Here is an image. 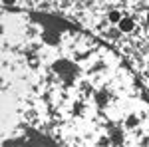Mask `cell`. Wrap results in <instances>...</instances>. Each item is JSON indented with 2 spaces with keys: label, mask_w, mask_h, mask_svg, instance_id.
I'll return each mask as SVG.
<instances>
[{
  "label": "cell",
  "mask_w": 149,
  "mask_h": 147,
  "mask_svg": "<svg viewBox=\"0 0 149 147\" xmlns=\"http://www.w3.org/2000/svg\"><path fill=\"white\" fill-rule=\"evenodd\" d=\"M119 34V32H117V30H109V36H111V38H115V36Z\"/></svg>",
  "instance_id": "cell-4"
},
{
  "label": "cell",
  "mask_w": 149,
  "mask_h": 147,
  "mask_svg": "<svg viewBox=\"0 0 149 147\" xmlns=\"http://www.w3.org/2000/svg\"><path fill=\"white\" fill-rule=\"evenodd\" d=\"M127 123H129V125H135V123H137V119H135V117H129V121H127Z\"/></svg>",
  "instance_id": "cell-3"
},
{
  "label": "cell",
  "mask_w": 149,
  "mask_h": 147,
  "mask_svg": "<svg viewBox=\"0 0 149 147\" xmlns=\"http://www.w3.org/2000/svg\"><path fill=\"white\" fill-rule=\"evenodd\" d=\"M147 22H149V14H147Z\"/></svg>",
  "instance_id": "cell-5"
},
{
  "label": "cell",
  "mask_w": 149,
  "mask_h": 147,
  "mask_svg": "<svg viewBox=\"0 0 149 147\" xmlns=\"http://www.w3.org/2000/svg\"><path fill=\"white\" fill-rule=\"evenodd\" d=\"M109 20H111V22H121V20H123V18H121V14H119V12H109Z\"/></svg>",
  "instance_id": "cell-2"
},
{
  "label": "cell",
  "mask_w": 149,
  "mask_h": 147,
  "mask_svg": "<svg viewBox=\"0 0 149 147\" xmlns=\"http://www.w3.org/2000/svg\"><path fill=\"white\" fill-rule=\"evenodd\" d=\"M119 30H121V32H131V30H133V20H131V18H123V20L119 22Z\"/></svg>",
  "instance_id": "cell-1"
}]
</instances>
